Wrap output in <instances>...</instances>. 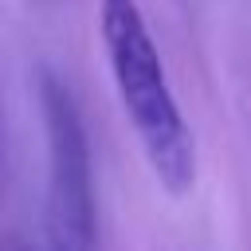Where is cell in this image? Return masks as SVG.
<instances>
[{"label": "cell", "instance_id": "obj_2", "mask_svg": "<svg viewBox=\"0 0 251 251\" xmlns=\"http://www.w3.org/2000/svg\"><path fill=\"white\" fill-rule=\"evenodd\" d=\"M43 141H47V224L43 247L47 251H94L98 220H94V173L90 149L82 133L78 106L63 78L47 67L35 75Z\"/></svg>", "mask_w": 251, "mask_h": 251}, {"label": "cell", "instance_id": "obj_1", "mask_svg": "<svg viewBox=\"0 0 251 251\" xmlns=\"http://www.w3.org/2000/svg\"><path fill=\"white\" fill-rule=\"evenodd\" d=\"M98 35L118 102L133 126V137L169 196H184L196 184V141L173 98L161 51L137 0H98Z\"/></svg>", "mask_w": 251, "mask_h": 251}]
</instances>
